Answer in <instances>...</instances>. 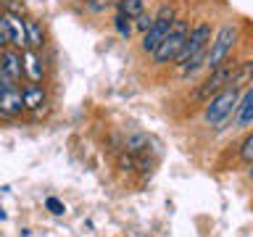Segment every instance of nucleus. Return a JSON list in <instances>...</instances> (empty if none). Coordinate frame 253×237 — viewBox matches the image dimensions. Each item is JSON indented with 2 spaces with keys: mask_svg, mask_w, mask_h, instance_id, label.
<instances>
[{
  "mask_svg": "<svg viewBox=\"0 0 253 237\" xmlns=\"http://www.w3.org/2000/svg\"><path fill=\"white\" fill-rule=\"evenodd\" d=\"M237 100H240V90H235V87H224V90L216 92L209 103H206L203 121L209 124L211 129H219L221 124H227L229 118L235 116Z\"/></svg>",
  "mask_w": 253,
  "mask_h": 237,
  "instance_id": "f257e3e1",
  "label": "nucleus"
},
{
  "mask_svg": "<svg viewBox=\"0 0 253 237\" xmlns=\"http://www.w3.org/2000/svg\"><path fill=\"white\" fill-rule=\"evenodd\" d=\"M237 37H240V29H237V24H221L216 29V35L211 37V45L209 50H206V69H216L221 66L227 58H232V50L237 45Z\"/></svg>",
  "mask_w": 253,
  "mask_h": 237,
  "instance_id": "f03ea898",
  "label": "nucleus"
},
{
  "mask_svg": "<svg viewBox=\"0 0 253 237\" xmlns=\"http://www.w3.org/2000/svg\"><path fill=\"white\" fill-rule=\"evenodd\" d=\"M187 32H190V21L177 16L169 29V35L164 37V42L153 50V63L156 66H174V61H177V55L182 50V45H185L187 40Z\"/></svg>",
  "mask_w": 253,
  "mask_h": 237,
  "instance_id": "7ed1b4c3",
  "label": "nucleus"
},
{
  "mask_svg": "<svg viewBox=\"0 0 253 237\" xmlns=\"http://www.w3.org/2000/svg\"><path fill=\"white\" fill-rule=\"evenodd\" d=\"M235 66H237V61L235 58H227L221 66H216V69H211L209 71V77L203 79L201 84H198V90H195V95H193V100L195 103H209L216 92H221L224 87H229V79H232V71H235Z\"/></svg>",
  "mask_w": 253,
  "mask_h": 237,
  "instance_id": "20e7f679",
  "label": "nucleus"
},
{
  "mask_svg": "<svg viewBox=\"0 0 253 237\" xmlns=\"http://www.w3.org/2000/svg\"><path fill=\"white\" fill-rule=\"evenodd\" d=\"M174 19H177V8H174V5H161V11L153 16V27H150L145 35H142L140 50L148 53V55H153V50L164 42V37L169 35Z\"/></svg>",
  "mask_w": 253,
  "mask_h": 237,
  "instance_id": "39448f33",
  "label": "nucleus"
},
{
  "mask_svg": "<svg viewBox=\"0 0 253 237\" xmlns=\"http://www.w3.org/2000/svg\"><path fill=\"white\" fill-rule=\"evenodd\" d=\"M211 37H213L211 24H209V21H195L193 27H190V32H187V40H185V45H182V50H179V55H177V61H174V66H177V69L185 66V63L193 58V55L209 50Z\"/></svg>",
  "mask_w": 253,
  "mask_h": 237,
  "instance_id": "423d86ee",
  "label": "nucleus"
},
{
  "mask_svg": "<svg viewBox=\"0 0 253 237\" xmlns=\"http://www.w3.org/2000/svg\"><path fill=\"white\" fill-rule=\"evenodd\" d=\"M24 74V66H21V53L11 50V47H5V50H0V79H5V82H19Z\"/></svg>",
  "mask_w": 253,
  "mask_h": 237,
  "instance_id": "0eeeda50",
  "label": "nucleus"
},
{
  "mask_svg": "<svg viewBox=\"0 0 253 237\" xmlns=\"http://www.w3.org/2000/svg\"><path fill=\"white\" fill-rule=\"evenodd\" d=\"M21 66H24V77H27L32 84H40L45 79V66H42V61H40L37 50H32V47H24L21 50Z\"/></svg>",
  "mask_w": 253,
  "mask_h": 237,
  "instance_id": "6e6552de",
  "label": "nucleus"
},
{
  "mask_svg": "<svg viewBox=\"0 0 253 237\" xmlns=\"http://www.w3.org/2000/svg\"><path fill=\"white\" fill-rule=\"evenodd\" d=\"M235 124L240 129L253 124V84L240 92V100H237V108H235Z\"/></svg>",
  "mask_w": 253,
  "mask_h": 237,
  "instance_id": "1a4fd4ad",
  "label": "nucleus"
},
{
  "mask_svg": "<svg viewBox=\"0 0 253 237\" xmlns=\"http://www.w3.org/2000/svg\"><path fill=\"white\" fill-rule=\"evenodd\" d=\"M24 111L27 108H24V100H21V90H16V87L11 84L3 92V98H0V116L13 118V116H21Z\"/></svg>",
  "mask_w": 253,
  "mask_h": 237,
  "instance_id": "9d476101",
  "label": "nucleus"
},
{
  "mask_svg": "<svg viewBox=\"0 0 253 237\" xmlns=\"http://www.w3.org/2000/svg\"><path fill=\"white\" fill-rule=\"evenodd\" d=\"M253 84V58L248 61H237V66L232 71V79H229V87H235V90H245V87Z\"/></svg>",
  "mask_w": 253,
  "mask_h": 237,
  "instance_id": "9b49d317",
  "label": "nucleus"
},
{
  "mask_svg": "<svg viewBox=\"0 0 253 237\" xmlns=\"http://www.w3.org/2000/svg\"><path fill=\"white\" fill-rule=\"evenodd\" d=\"M21 100H24V108H27V111H40L45 106L47 95H45V90L40 84H27L21 90Z\"/></svg>",
  "mask_w": 253,
  "mask_h": 237,
  "instance_id": "f8f14e48",
  "label": "nucleus"
},
{
  "mask_svg": "<svg viewBox=\"0 0 253 237\" xmlns=\"http://www.w3.org/2000/svg\"><path fill=\"white\" fill-rule=\"evenodd\" d=\"M8 19V27H11V45L16 50H24L27 47V27H24V19L21 16H13V13H5Z\"/></svg>",
  "mask_w": 253,
  "mask_h": 237,
  "instance_id": "ddd939ff",
  "label": "nucleus"
},
{
  "mask_svg": "<svg viewBox=\"0 0 253 237\" xmlns=\"http://www.w3.org/2000/svg\"><path fill=\"white\" fill-rule=\"evenodd\" d=\"M24 27H27V47L32 50H40L45 45V29L37 19H24Z\"/></svg>",
  "mask_w": 253,
  "mask_h": 237,
  "instance_id": "4468645a",
  "label": "nucleus"
},
{
  "mask_svg": "<svg viewBox=\"0 0 253 237\" xmlns=\"http://www.w3.org/2000/svg\"><path fill=\"white\" fill-rule=\"evenodd\" d=\"M145 11V0H119L116 3V13L126 16V19H137Z\"/></svg>",
  "mask_w": 253,
  "mask_h": 237,
  "instance_id": "2eb2a0df",
  "label": "nucleus"
},
{
  "mask_svg": "<svg viewBox=\"0 0 253 237\" xmlns=\"http://www.w3.org/2000/svg\"><path fill=\"white\" fill-rule=\"evenodd\" d=\"M114 29L119 32V37L129 40V37H132V32H134V24H132V19H126V16L116 13V16H114Z\"/></svg>",
  "mask_w": 253,
  "mask_h": 237,
  "instance_id": "dca6fc26",
  "label": "nucleus"
},
{
  "mask_svg": "<svg viewBox=\"0 0 253 237\" xmlns=\"http://www.w3.org/2000/svg\"><path fill=\"white\" fill-rule=\"evenodd\" d=\"M126 150H129V153H142V150H148V137L145 134H132V137H126Z\"/></svg>",
  "mask_w": 253,
  "mask_h": 237,
  "instance_id": "f3484780",
  "label": "nucleus"
},
{
  "mask_svg": "<svg viewBox=\"0 0 253 237\" xmlns=\"http://www.w3.org/2000/svg\"><path fill=\"white\" fill-rule=\"evenodd\" d=\"M237 156H240L243 163H251V161H253V132L240 142V150H237Z\"/></svg>",
  "mask_w": 253,
  "mask_h": 237,
  "instance_id": "a211bd4d",
  "label": "nucleus"
},
{
  "mask_svg": "<svg viewBox=\"0 0 253 237\" xmlns=\"http://www.w3.org/2000/svg\"><path fill=\"white\" fill-rule=\"evenodd\" d=\"M8 45H11V27H8L5 13H0V50H5Z\"/></svg>",
  "mask_w": 253,
  "mask_h": 237,
  "instance_id": "6ab92c4d",
  "label": "nucleus"
},
{
  "mask_svg": "<svg viewBox=\"0 0 253 237\" xmlns=\"http://www.w3.org/2000/svg\"><path fill=\"white\" fill-rule=\"evenodd\" d=\"M132 21H134V29L142 32V35H145V32H148L150 27H153V16L145 13V11H142V13L137 16V19H132Z\"/></svg>",
  "mask_w": 253,
  "mask_h": 237,
  "instance_id": "aec40b11",
  "label": "nucleus"
},
{
  "mask_svg": "<svg viewBox=\"0 0 253 237\" xmlns=\"http://www.w3.org/2000/svg\"><path fill=\"white\" fill-rule=\"evenodd\" d=\"M45 208L53 213V216H63V213H66V205H63L58 198H47L45 200Z\"/></svg>",
  "mask_w": 253,
  "mask_h": 237,
  "instance_id": "412c9836",
  "label": "nucleus"
},
{
  "mask_svg": "<svg viewBox=\"0 0 253 237\" xmlns=\"http://www.w3.org/2000/svg\"><path fill=\"white\" fill-rule=\"evenodd\" d=\"M3 5L8 8V13H13V16H24V5H19L16 0H3Z\"/></svg>",
  "mask_w": 253,
  "mask_h": 237,
  "instance_id": "4be33fe9",
  "label": "nucleus"
},
{
  "mask_svg": "<svg viewBox=\"0 0 253 237\" xmlns=\"http://www.w3.org/2000/svg\"><path fill=\"white\" fill-rule=\"evenodd\" d=\"M114 0H87V5L92 8V11H103V8H108Z\"/></svg>",
  "mask_w": 253,
  "mask_h": 237,
  "instance_id": "5701e85b",
  "label": "nucleus"
},
{
  "mask_svg": "<svg viewBox=\"0 0 253 237\" xmlns=\"http://www.w3.org/2000/svg\"><path fill=\"white\" fill-rule=\"evenodd\" d=\"M11 87V82H5V79H0V98H3V92Z\"/></svg>",
  "mask_w": 253,
  "mask_h": 237,
  "instance_id": "b1692460",
  "label": "nucleus"
},
{
  "mask_svg": "<svg viewBox=\"0 0 253 237\" xmlns=\"http://www.w3.org/2000/svg\"><path fill=\"white\" fill-rule=\"evenodd\" d=\"M248 179H251V182H253V161H251V163H248Z\"/></svg>",
  "mask_w": 253,
  "mask_h": 237,
  "instance_id": "393cba45",
  "label": "nucleus"
},
{
  "mask_svg": "<svg viewBox=\"0 0 253 237\" xmlns=\"http://www.w3.org/2000/svg\"><path fill=\"white\" fill-rule=\"evenodd\" d=\"M0 221H5V211L3 208H0Z\"/></svg>",
  "mask_w": 253,
  "mask_h": 237,
  "instance_id": "a878e982",
  "label": "nucleus"
},
{
  "mask_svg": "<svg viewBox=\"0 0 253 237\" xmlns=\"http://www.w3.org/2000/svg\"><path fill=\"white\" fill-rule=\"evenodd\" d=\"M0 13H3V0H0Z\"/></svg>",
  "mask_w": 253,
  "mask_h": 237,
  "instance_id": "bb28decb",
  "label": "nucleus"
},
{
  "mask_svg": "<svg viewBox=\"0 0 253 237\" xmlns=\"http://www.w3.org/2000/svg\"><path fill=\"white\" fill-rule=\"evenodd\" d=\"M114 3H119V0H114Z\"/></svg>",
  "mask_w": 253,
  "mask_h": 237,
  "instance_id": "cd10ccee",
  "label": "nucleus"
}]
</instances>
